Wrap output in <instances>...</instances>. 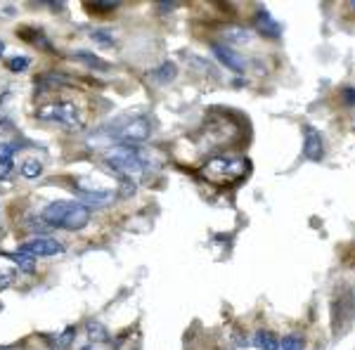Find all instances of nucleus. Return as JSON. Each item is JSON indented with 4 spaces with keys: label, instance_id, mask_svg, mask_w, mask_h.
Returning <instances> with one entry per match:
<instances>
[{
    "label": "nucleus",
    "instance_id": "nucleus-21",
    "mask_svg": "<svg viewBox=\"0 0 355 350\" xmlns=\"http://www.w3.org/2000/svg\"><path fill=\"white\" fill-rule=\"evenodd\" d=\"M12 261L17 263V268L19 270H24V272H36V258H31V256H26V254H19V251H17V254L12 256Z\"/></svg>",
    "mask_w": 355,
    "mask_h": 350
},
{
    "label": "nucleus",
    "instance_id": "nucleus-26",
    "mask_svg": "<svg viewBox=\"0 0 355 350\" xmlns=\"http://www.w3.org/2000/svg\"><path fill=\"white\" fill-rule=\"evenodd\" d=\"M10 282H12V277H10V274H3V277H0V289H5Z\"/></svg>",
    "mask_w": 355,
    "mask_h": 350
},
{
    "label": "nucleus",
    "instance_id": "nucleus-2",
    "mask_svg": "<svg viewBox=\"0 0 355 350\" xmlns=\"http://www.w3.org/2000/svg\"><path fill=\"white\" fill-rule=\"evenodd\" d=\"M102 161L110 170H114L121 180H137L150 170V159L142 154V149L135 147H114L105 152Z\"/></svg>",
    "mask_w": 355,
    "mask_h": 350
},
{
    "label": "nucleus",
    "instance_id": "nucleus-14",
    "mask_svg": "<svg viewBox=\"0 0 355 350\" xmlns=\"http://www.w3.org/2000/svg\"><path fill=\"white\" fill-rule=\"evenodd\" d=\"M251 346L259 348V350H277V346H279V338L275 336L272 331L261 329V331H256L254 338H251Z\"/></svg>",
    "mask_w": 355,
    "mask_h": 350
},
{
    "label": "nucleus",
    "instance_id": "nucleus-7",
    "mask_svg": "<svg viewBox=\"0 0 355 350\" xmlns=\"http://www.w3.org/2000/svg\"><path fill=\"white\" fill-rule=\"evenodd\" d=\"M73 194L78 197V204L88 206V209H105V206L114 204L116 199V189H85V187H73Z\"/></svg>",
    "mask_w": 355,
    "mask_h": 350
},
{
    "label": "nucleus",
    "instance_id": "nucleus-27",
    "mask_svg": "<svg viewBox=\"0 0 355 350\" xmlns=\"http://www.w3.org/2000/svg\"><path fill=\"white\" fill-rule=\"evenodd\" d=\"M0 350H17V346H3Z\"/></svg>",
    "mask_w": 355,
    "mask_h": 350
},
{
    "label": "nucleus",
    "instance_id": "nucleus-10",
    "mask_svg": "<svg viewBox=\"0 0 355 350\" xmlns=\"http://www.w3.org/2000/svg\"><path fill=\"white\" fill-rule=\"evenodd\" d=\"M214 57L220 62V64H225L230 71H237V73H242L246 71V60L239 53H234L232 48H227V45H220V43H216L214 48Z\"/></svg>",
    "mask_w": 355,
    "mask_h": 350
},
{
    "label": "nucleus",
    "instance_id": "nucleus-24",
    "mask_svg": "<svg viewBox=\"0 0 355 350\" xmlns=\"http://www.w3.org/2000/svg\"><path fill=\"white\" fill-rule=\"evenodd\" d=\"M73 334H76V329H73V326H67L64 334H62L60 338H57V348L64 350V348L71 346V338H73Z\"/></svg>",
    "mask_w": 355,
    "mask_h": 350
},
{
    "label": "nucleus",
    "instance_id": "nucleus-6",
    "mask_svg": "<svg viewBox=\"0 0 355 350\" xmlns=\"http://www.w3.org/2000/svg\"><path fill=\"white\" fill-rule=\"evenodd\" d=\"M62 251H64V246L53 237H33L31 242L19 246V254H26L31 258H50V256L62 254Z\"/></svg>",
    "mask_w": 355,
    "mask_h": 350
},
{
    "label": "nucleus",
    "instance_id": "nucleus-1",
    "mask_svg": "<svg viewBox=\"0 0 355 350\" xmlns=\"http://www.w3.org/2000/svg\"><path fill=\"white\" fill-rule=\"evenodd\" d=\"M102 135H107L112 142H119L121 147H135L152 137V121L145 114H125L110 121Z\"/></svg>",
    "mask_w": 355,
    "mask_h": 350
},
{
    "label": "nucleus",
    "instance_id": "nucleus-17",
    "mask_svg": "<svg viewBox=\"0 0 355 350\" xmlns=\"http://www.w3.org/2000/svg\"><path fill=\"white\" fill-rule=\"evenodd\" d=\"M73 57H76L78 62H83V64H88L90 69H97V71H110V69H112L110 62L100 60V57L93 55V53H85V50H78Z\"/></svg>",
    "mask_w": 355,
    "mask_h": 350
},
{
    "label": "nucleus",
    "instance_id": "nucleus-16",
    "mask_svg": "<svg viewBox=\"0 0 355 350\" xmlns=\"http://www.w3.org/2000/svg\"><path fill=\"white\" fill-rule=\"evenodd\" d=\"M175 73H178V67L173 64V62H164L159 69L150 71V78L154 83H171L175 78Z\"/></svg>",
    "mask_w": 355,
    "mask_h": 350
},
{
    "label": "nucleus",
    "instance_id": "nucleus-11",
    "mask_svg": "<svg viewBox=\"0 0 355 350\" xmlns=\"http://www.w3.org/2000/svg\"><path fill=\"white\" fill-rule=\"evenodd\" d=\"M90 218H93V213H90L88 206H83V204L76 202V204H73V209L69 211V216H67V220H64V225H62V229H67V232H81L83 227H88Z\"/></svg>",
    "mask_w": 355,
    "mask_h": 350
},
{
    "label": "nucleus",
    "instance_id": "nucleus-28",
    "mask_svg": "<svg viewBox=\"0 0 355 350\" xmlns=\"http://www.w3.org/2000/svg\"><path fill=\"white\" fill-rule=\"evenodd\" d=\"M3 53H5V43L0 41V55H3Z\"/></svg>",
    "mask_w": 355,
    "mask_h": 350
},
{
    "label": "nucleus",
    "instance_id": "nucleus-18",
    "mask_svg": "<svg viewBox=\"0 0 355 350\" xmlns=\"http://www.w3.org/2000/svg\"><path fill=\"white\" fill-rule=\"evenodd\" d=\"M12 159H15V145L0 142V175H8L12 170Z\"/></svg>",
    "mask_w": 355,
    "mask_h": 350
},
{
    "label": "nucleus",
    "instance_id": "nucleus-30",
    "mask_svg": "<svg viewBox=\"0 0 355 350\" xmlns=\"http://www.w3.org/2000/svg\"><path fill=\"white\" fill-rule=\"evenodd\" d=\"M83 350H90V348H83Z\"/></svg>",
    "mask_w": 355,
    "mask_h": 350
},
{
    "label": "nucleus",
    "instance_id": "nucleus-5",
    "mask_svg": "<svg viewBox=\"0 0 355 350\" xmlns=\"http://www.w3.org/2000/svg\"><path fill=\"white\" fill-rule=\"evenodd\" d=\"M355 317V296L348 286H341L331 303V326H334V336H341L351 329Z\"/></svg>",
    "mask_w": 355,
    "mask_h": 350
},
{
    "label": "nucleus",
    "instance_id": "nucleus-29",
    "mask_svg": "<svg viewBox=\"0 0 355 350\" xmlns=\"http://www.w3.org/2000/svg\"><path fill=\"white\" fill-rule=\"evenodd\" d=\"M351 5H353V8H355V0H353V3H351Z\"/></svg>",
    "mask_w": 355,
    "mask_h": 350
},
{
    "label": "nucleus",
    "instance_id": "nucleus-22",
    "mask_svg": "<svg viewBox=\"0 0 355 350\" xmlns=\"http://www.w3.org/2000/svg\"><path fill=\"white\" fill-rule=\"evenodd\" d=\"M28 64H31V60L24 57V55H15V57H10V60H8V69H10V71H15V73L26 71Z\"/></svg>",
    "mask_w": 355,
    "mask_h": 350
},
{
    "label": "nucleus",
    "instance_id": "nucleus-3",
    "mask_svg": "<svg viewBox=\"0 0 355 350\" xmlns=\"http://www.w3.org/2000/svg\"><path fill=\"white\" fill-rule=\"evenodd\" d=\"M249 173V161L242 157H214L202 166V175L216 185H232Z\"/></svg>",
    "mask_w": 355,
    "mask_h": 350
},
{
    "label": "nucleus",
    "instance_id": "nucleus-20",
    "mask_svg": "<svg viewBox=\"0 0 355 350\" xmlns=\"http://www.w3.org/2000/svg\"><path fill=\"white\" fill-rule=\"evenodd\" d=\"M303 348H306V341L296 334L279 338V346H277V350H303Z\"/></svg>",
    "mask_w": 355,
    "mask_h": 350
},
{
    "label": "nucleus",
    "instance_id": "nucleus-4",
    "mask_svg": "<svg viewBox=\"0 0 355 350\" xmlns=\"http://www.w3.org/2000/svg\"><path fill=\"white\" fill-rule=\"evenodd\" d=\"M36 116L41 119V121H50V123L60 125V128L69 130V133L83 130V125H85L83 112L76 107V102H71V100L50 102V105H45V107L38 109Z\"/></svg>",
    "mask_w": 355,
    "mask_h": 350
},
{
    "label": "nucleus",
    "instance_id": "nucleus-25",
    "mask_svg": "<svg viewBox=\"0 0 355 350\" xmlns=\"http://www.w3.org/2000/svg\"><path fill=\"white\" fill-rule=\"evenodd\" d=\"M343 100H346L348 105H355V90H353V88H346V90H343Z\"/></svg>",
    "mask_w": 355,
    "mask_h": 350
},
{
    "label": "nucleus",
    "instance_id": "nucleus-9",
    "mask_svg": "<svg viewBox=\"0 0 355 350\" xmlns=\"http://www.w3.org/2000/svg\"><path fill=\"white\" fill-rule=\"evenodd\" d=\"M73 204H76V202H67V199H60V202L48 204L43 209V213H41V220L45 222V225L62 229V225H64V220L69 216V211L73 209Z\"/></svg>",
    "mask_w": 355,
    "mask_h": 350
},
{
    "label": "nucleus",
    "instance_id": "nucleus-8",
    "mask_svg": "<svg viewBox=\"0 0 355 350\" xmlns=\"http://www.w3.org/2000/svg\"><path fill=\"white\" fill-rule=\"evenodd\" d=\"M303 157L311 161H322L324 159V140L318 128L303 125Z\"/></svg>",
    "mask_w": 355,
    "mask_h": 350
},
{
    "label": "nucleus",
    "instance_id": "nucleus-23",
    "mask_svg": "<svg viewBox=\"0 0 355 350\" xmlns=\"http://www.w3.org/2000/svg\"><path fill=\"white\" fill-rule=\"evenodd\" d=\"M93 41L97 45H102V48H114V43H116L110 31H93Z\"/></svg>",
    "mask_w": 355,
    "mask_h": 350
},
{
    "label": "nucleus",
    "instance_id": "nucleus-15",
    "mask_svg": "<svg viewBox=\"0 0 355 350\" xmlns=\"http://www.w3.org/2000/svg\"><path fill=\"white\" fill-rule=\"evenodd\" d=\"M85 334H88L90 343H107L110 341V331H107V326L102 322H97V320H90V322L85 324Z\"/></svg>",
    "mask_w": 355,
    "mask_h": 350
},
{
    "label": "nucleus",
    "instance_id": "nucleus-19",
    "mask_svg": "<svg viewBox=\"0 0 355 350\" xmlns=\"http://www.w3.org/2000/svg\"><path fill=\"white\" fill-rule=\"evenodd\" d=\"M19 173L21 177H26V180H36V177L43 175V164L38 161V159H26V161L21 164Z\"/></svg>",
    "mask_w": 355,
    "mask_h": 350
},
{
    "label": "nucleus",
    "instance_id": "nucleus-12",
    "mask_svg": "<svg viewBox=\"0 0 355 350\" xmlns=\"http://www.w3.org/2000/svg\"><path fill=\"white\" fill-rule=\"evenodd\" d=\"M254 26L259 28V33H263L266 38H272V41H277V38L282 36V26H279V21L263 8L254 17Z\"/></svg>",
    "mask_w": 355,
    "mask_h": 350
},
{
    "label": "nucleus",
    "instance_id": "nucleus-13",
    "mask_svg": "<svg viewBox=\"0 0 355 350\" xmlns=\"http://www.w3.org/2000/svg\"><path fill=\"white\" fill-rule=\"evenodd\" d=\"M223 36H225L227 48H232V45H249L251 43V31L244 26H237V24L227 26L225 31H223Z\"/></svg>",
    "mask_w": 355,
    "mask_h": 350
}]
</instances>
